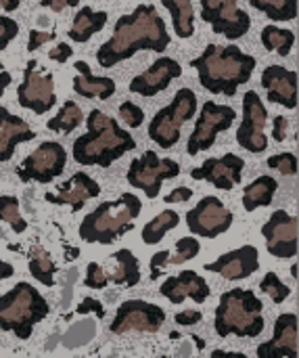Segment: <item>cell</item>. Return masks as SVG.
I'll return each instance as SVG.
<instances>
[{
  "label": "cell",
  "instance_id": "7402d4cb",
  "mask_svg": "<svg viewBox=\"0 0 299 358\" xmlns=\"http://www.w3.org/2000/svg\"><path fill=\"white\" fill-rule=\"evenodd\" d=\"M262 86L268 94V101L287 109L298 107V73L293 69H285L283 65L266 67L262 71Z\"/></svg>",
  "mask_w": 299,
  "mask_h": 358
},
{
  "label": "cell",
  "instance_id": "5b68a950",
  "mask_svg": "<svg viewBox=\"0 0 299 358\" xmlns=\"http://www.w3.org/2000/svg\"><path fill=\"white\" fill-rule=\"evenodd\" d=\"M264 327V304L251 289L235 287L220 296L214 319V329L220 338L233 334L237 338H258Z\"/></svg>",
  "mask_w": 299,
  "mask_h": 358
},
{
  "label": "cell",
  "instance_id": "cb8c5ba5",
  "mask_svg": "<svg viewBox=\"0 0 299 358\" xmlns=\"http://www.w3.org/2000/svg\"><path fill=\"white\" fill-rule=\"evenodd\" d=\"M34 138L36 132L29 128V124L0 105V162H8L15 155L17 145Z\"/></svg>",
  "mask_w": 299,
  "mask_h": 358
},
{
  "label": "cell",
  "instance_id": "d590c367",
  "mask_svg": "<svg viewBox=\"0 0 299 358\" xmlns=\"http://www.w3.org/2000/svg\"><path fill=\"white\" fill-rule=\"evenodd\" d=\"M260 289H262L264 294H268L270 300H272L275 304H283V302L291 296L289 285H285V283L279 279L277 273H268V275L260 281Z\"/></svg>",
  "mask_w": 299,
  "mask_h": 358
},
{
  "label": "cell",
  "instance_id": "8d00e7d4",
  "mask_svg": "<svg viewBox=\"0 0 299 358\" xmlns=\"http://www.w3.org/2000/svg\"><path fill=\"white\" fill-rule=\"evenodd\" d=\"M201 252V243L195 239V237H182L176 241V254L170 256L168 264H182V262H189L193 258H197Z\"/></svg>",
  "mask_w": 299,
  "mask_h": 358
},
{
  "label": "cell",
  "instance_id": "83f0119b",
  "mask_svg": "<svg viewBox=\"0 0 299 358\" xmlns=\"http://www.w3.org/2000/svg\"><path fill=\"white\" fill-rule=\"evenodd\" d=\"M172 17V25L178 38H191L195 31V10L193 0H161Z\"/></svg>",
  "mask_w": 299,
  "mask_h": 358
},
{
  "label": "cell",
  "instance_id": "6da1fadb",
  "mask_svg": "<svg viewBox=\"0 0 299 358\" xmlns=\"http://www.w3.org/2000/svg\"><path fill=\"white\" fill-rule=\"evenodd\" d=\"M168 46L170 34L166 21L159 17L153 4H140L134 8V13L117 19L113 36L96 50V61L101 67L109 69L130 59L138 50L163 52Z\"/></svg>",
  "mask_w": 299,
  "mask_h": 358
},
{
  "label": "cell",
  "instance_id": "44dd1931",
  "mask_svg": "<svg viewBox=\"0 0 299 358\" xmlns=\"http://www.w3.org/2000/svg\"><path fill=\"white\" fill-rule=\"evenodd\" d=\"M298 315L285 313L275 323L272 340L258 346V358H298Z\"/></svg>",
  "mask_w": 299,
  "mask_h": 358
},
{
  "label": "cell",
  "instance_id": "f546056e",
  "mask_svg": "<svg viewBox=\"0 0 299 358\" xmlns=\"http://www.w3.org/2000/svg\"><path fill=\"white\" fill-rule=\"evenodd\" d=\"M27 266H29V273L34 275L36 281H40L42 285L46 287H52L54 285V273H57V264L52 260V256L40 248V245H34L29 250V256H27Z\"/></svg>",
  "mask_w": 299,
  "mask_h": 358
},
{
  "label": "cell",
  "instance_id": "ffe728a7",
  "mask_svg": "<svg viewBox=\"0 0 299 358\" xmlns=\"http://www.w3.org/2000/svg\"><path fill=\"white\" fill-rule=\"evenodd\" d=\"M203 268L207 273H218L226 281L247 279L260 268V252L254 245H243L239 250H233V252L220 256L216 262L205 264Z\"/></svg>",
  "mask_w": 299,
  "mask_h": 358
},
{
  "label": "cell",
  "instance_id": "db71d44e",
  "mask_svg": "<svg viewBox=\"0 0 299 358\" xmlns=\"http://www.w3.org/2000/svg\"><path fill=\"white\" fill-rule=\"evenodd\" d=\"M21 0H0V6L6 10V13H13L15 8H19Z\"/></svg>",
  "mask_w": 299,
  "mask_h": 358
},
{
  "label": "cell",
  "instance_id": "d6a6232c",
  "mask_svg": "<svg viewBox=\"0 0 299 358\" xmlns=\"http://www.w3.org/2000/svg\"><path fill=\"white\" fill-rule=\"evenodd\" d=\"M262 44L266 50H277L281 57H287L296 44V36L291 29H281L277 25H266L262 29Z\"/></svg>",
  "mask_w": 299,
  "mask_h": 358
},
{
  "label": "cell",
  "instance_id": "484cf974",
  "mask_svg": "<svg viewBox=\"0 0 299 358\" xmlns=\"http://www.w3.org/2000/svg\"><path fill=\"white\" fill-rule=\"evenodd\" d=\"M105 25H107V13L105 10H92L90 6H84L73 17V25L69 29V38L73 42H88Z\"/></svg>",
  "mask_w": 299,
  "mask_h": 358
},
{
  "label": "cell",
  "instance_id": "ac0fdd59",
  "mask_svg": "<svg viewBox=\"0 0 299 358\" xmlns=\"http://www.w3.org/2000/svg\"><path fill=\"white\" fill-rule=\"evenodd\" d=\"M182 76V67L172 57H159L147 71L138 73L130 82V92H136L140 96H155L161 90H166L176 78Z\"/></svg>",
  "mask_w": 299,
  "mask_h": 358
},
{
  "label": "cell",
  "instance_id": "277c9868",
  "mask_svg": "<svg viewBox=\"0 0 299 358\" xmlns=\"http://www.w3.org/2000/svg\"><path fill=\"white\" fill-rule=\"evenodd\" d=\"M143 212V201L134 193H122L113 201H105L94 208L80 222V237L86 243L111 245L134 229L136 218Z\"/></svg>",
  "mask_w": 299,
  "mask_h": 358
},
{
  "label": "cell",
  "instance_id": "1f68e13d",
  "mask_svg": "<svg viewBox=\"0 0 299 358\" xmlns=\"http://www.w3.org/2000/svg\"><path fill=\"white\" fill-rule=\"evenodd\" d=\"M82 122H84V113H82V109L78 107V103L65 101L63 107L59 109V113H57L52 120L46 122V128L52 130V132L69 134V132H73Z\"/></svg>",
  "mask_w": 299,
  "mask_h": 358
},
{
  "label": "cell",
  "instance_id": "d4e9b609",
  "mask_svg": "<svg viewBox=\"0 0 299 358\" xmlns=\"http://www.w3.org/2000/svg\"><path fill=\"white\" fill-rule=\"evenodd\" d=\"M78 69V76L73 78V90L84 99H101L107 101L115 94V82L111 78H96L90 71V65L84 61H78L73 65Z\"/></svg>",
  "mask_w": 299,
  "mask_h": 358
},
{
  "label": "cell",
  "instance_id": "7bdbcfd3",
  "mask_svg": "<svg viewBox=\"0 0 299 358\" xmlns=\"http://www.w3.org/2000/svg\"><path fill=\"white\" fill-rule=\"evenodd\" d=\"M168 260H170V252H168V250L157 252V254L151 258V264H149V268H151V281H155V279L161 277L163 266H168Z\"/></svg>",
  "mask_w": 299,
  "mask_h": 358
},
{
  "label": "cell",
  "instance_id": "603a6c76",
  "mask_svg": "<svg viewBox=\"0 0 299 358\" xmlns=\"http://www.w3.org/2000/svg\"><path fill=\"white\" fill-rule=\"evenodd\" d=\"M159 294L168 298L172 304H182L184 298H191L197 304L207 302L212 289L203 277H199L195 271H184L178 273L176 277H168L166 283L159 287Z\"/></svg>",
  "mask_w": 299,
  "mask_h": 358
},
{
  "label": "cell",
  "instance_id": "9c48e42d",
  "mask_svg": "<svg viewBox=\"0 0 299 358\" xmlns=\"http://www.w3.org/2000/svg\"><path fill=\"white\" fill-rule=\"evenodd\" d=\"M235 117L237 113L231 105H218L214 101H205L195 122L193 134L189 136L187 153L193 157L201 151H207L216 143V136L235 124Z\"/></svg>",
  "mask_w": 299,
  "mask_h": 358
},
{
  "label": "cell",
  "instance_id": "d6986e66",
  "mask_svg": "<svg viewBox=\"0 0 299 358\" xmlns=\"http://www.w3.org/2000/svg\"><path fill=\"white\" fill-rule=\"evenodd\" d=\"M101 195V185L86 172H75L67 182L59 185L54 193H46L44 199L54 206H69L71 212H80L90 199Z\"/></svg>",
  "mask_w": 299,
  "mask_h": 358
},
{
  "label": "cell",
  "instance_id": "e0dca14e",
  "mask_svg": "<svg viewBox=\"0 0 299 358\" xmlns=\"http://www.w3.org/2000/svg\"><path fill=\"white\" fill-rule=\"evenodd\" d=\"M243 168H245V162L239 155L226 153L222 157H210V159H205L203 166L191 170V176L195 180H207L216 189L231 191V189H235L241 182Z\"/></svg>",
  "mask_w": 299,
  "mask_h": 358
},
{
  "label": "cell",
  "instance_id": "f907efd6",
  "mask_svg": "<svg viewBox=\"0 0 299 358\" xmlns=\"http://www.w3.org/2000/svg\"><path fill=\"white\" fill-rule=\"evenodd\" d=\"M13 82V76L4 69V65L0 63V96L4 94V90L8 88V84Z\"/></svg>",
  "mask_w": 299,
  "mask_h": 358
},
{
  "label": "cell",
  "instance_id": "8992f818",
  "mask_svg": "<svg viewBox=\"0 0 299 358\" xmlns=\"http://www.w3.org/2000/svg\"><path fill=\"white\" fill-rule=\"evenodd\" d=\"M50 313L48 302L31 283H17L0 298V329L10 331L19 340H27L34 327Z\"/></svg>",
  "mask_w": 299,
  "mask_h": 358
},
{
  "label": "cell",
  "instance_id": "f35d334b",
  "mask_svg": "<svg viewBox=\"0 0 299 358\" xmlns=\"http://www.w3.org/2000/svg\"><path fill=\"white\" fill-rule=\"evenodd\" d=\"M119 117H122V122H124L126 126H130V128H140L143 122H145V111H143L138 105L126 101V103L119 105Z\"/></svg>",
  "mask_w": 299,
  "mask_h": 358
},
{
  "label": "cell",
  "instance_id": "4316f807",
  "mask_svg": "<svg viewBox=\"0 0 299 358\" xmlns=\"http://www.w3.org/2000/svg\"><path fill=\"white\" fill-rule=\"evenodd\" d=\"M277 189H279L277 178H272V176H268V174L256 178V180H254L251 185H247L245 191H243V208H245L247 212H254V210H258V208L270 206L272 199H275Z\"/></svg>",
  "mask_w": 299,
  "mask_h": 358
},
{
  "label": "cell",
  "instance_id": "2e32d148",
  "mask_svg": "<svg viewBox=\"0 0 299 358\" xmlns=\"http://www.w3.org/2000/svg\"><path fill=\"white\" fill-rule=\"evenodd\" d=\"M262 235L266 239L268 254L275 258L289 260L298 256V218L285 210H277L268 218V222L262 227Z\"/></svg>",
  "mask_w": 299,
  "mask_h": 358
},
{
  "label": "cell",
  "instance_id": "ab89813d",
  "mask_svg": "<svg viewBox=\"0 0 299 358\" xmlns=\"http://www.w3.org/2000/svg\"><path fill=\"white\" fill-rule=\"evenodd\" d=\"M84 285L88 289H105L109 285V277L107 273L96 264V262H90L86 266V277H84Z\"/></svg>",
  "mask_w": 299,
  "mask_h": 358
},
{
  "label": "cell",
  "instance_id": "4dcf8cb0",
  "mask_svg": "<svg viewBox=\"0 0 299 358\" xmlns=\"http://www.w3.org/2000/svg\"><path fill=\"white\" fill-rule=\"evenodd\" d=\"M180 224V216L174 210H163L159 216L149 220L143 227V241L147 245H157L170 231H174Z\"/></svg>",
  "mask_w": 299,
  "mask_h": 358
},
{
  "label": "cell",
  "instance_id": "5bb4252c",
  "mask_svg": "<svg viewBox=\"0 0 299 358\" xmlns=\"http://www.w3.org/2000/svg\"><path fill=\"white\" fill-rule=\"evenodd\" d=\"M166 323V310L157 304L145 300H128L117 308L115 319L109 325L111 334H128V331H145L157 334Z\"/></svg>",
  "mask_w": 299,
  "mask_h": 358
},
{
  "label": "cell",
  "instance_id": "4fadbf2b",
  "mask_svg": "<svg viewBox=\"0 0 299 358\" xmlns=\"http://www.w3.org/2000/svg\"><path fill=\"white\" fill-rule=\"evenodd\" d=\"M268 124V109L256 90L243 94V120L237 130V143L249 153H262L268 149V136L264 128Z\"/></svg>",
  "mask_w": 299,
  "mask_h": 358
},
{
  "label": "cell",
  "instance_id": "30bf717a",
  "mask_svg": "<svg viewBox=\"0 0 299 358\" xmlns=\"http://www.w3.org/2000/svg\"><path fill=\"white\" fill-rule=\"evenodd\" d=\"M17 101L23 109H29L38 115L50 111L57 103L52 73L42 71L36 59L25 65L23 82L17 88Z\"/></svg>",
  "mask_w": 299,
  "mask_h": 358
},
{
  "label": "cell",
  "instance_id": "74e56055",
  "mask_svg": "<svg viewBox=\"0 0 299 358\" xmlns=\"http://www.w3.org/2000/svg\"><path fill=\"white\" fill-rule=\"evenodd\" d=\"M268 168L279 170L285 176H293L298 174V157L293 153H279L268 157Z\"/></svg>",
  "mask_w": 299,
  "mask_h": 358
},
{
  "label": "cell",
  "instance_id": "836d02e7",
  "mask_svg": "<svg viewBox=\"0 0 299 358\" xmlns=\"http://www.w3.org/2000/svg\"><path fill=\"white\" fill-rule=\"evenodd\" d=\"M249 4L272 21H293L298 17V0H249Z\"/></svg>",
  "mask_w": 299,
  "mask_h": 358
},
{
  "label": "cell",
  "instance_id": "f5cc1de1",
  "mask_svg": "<svg viewBox=\"0 0 299 358\" xmlns=\"http://www.w3.org/2000/svg\"><path fill=\"white\" fill-rule=\"evenodd\" d=\"M13 273H15V268H13V266H10L8 262L0 260V281H4V279L13 277Z\"/></svg>",
  "mask_w": 299,
  "mask_h": 358
},
{
  "label": "cell",
  "instance_id": "7a4b0ae2",
  "mask_svg": "<svg viewBox=\"0 0 299 358\" xmlns=\"http://www.w3.org/2000/svg\"><path fill=\"white\" fill-rule=\"evenodd\" d=\"M197 69L201 86L212 94L235 96L239 86L247 84L256 69V57L239 46L207 44V48L191 63Z\"/></svg>",
  "mask_w": 299,
  "mask_h": 358
},
{
  "label": "cell",
  "instance_id": "bcb514c9",
  "mask_svg": "<svg viewBox=\"0 0 299 358\" xmlns=\"http://www.w3.org/2000/svg\"><path fill=\"white\" fill-rule=\"evenodd\" d=\"M201 319H203V313H201V310H184V313H178V315L174 317V321H176L180 327H193V325H197Z\"/></svg>",
  "mask_w": 299,
  "mask_h": 358
},
{
  "label": "cell",
  "instance_id": "60d3db41",
  "mask_svg": "<svg viewBox=\"0 0 299 358\" xmlns=\"http://www.w3.org/2000/svg\"><path fill=\"white\" fill-rule=\"evenodd\" d=\"M19 34V23L10 17H0V50H4Z\"/></svg>",
  "mask_w": 299,
  "mask_h": 358
},
{
  "label": "cell",
  "instance_id": "7dc6e473",
  "mask_svg": "<svg viewBox=\"0 0 299 358\" xmlns=\"http://www.w3.org/2000/svg\"><path fill=\"white\" fill-rule=\"evenodd\" d=\"M73 55V48L67 44V42H61V44H57L50 52H48V57L52 59V61H57V63H65L69 57Z\"/></svg>",
  "mask_w": 299,
  "mask_h": 358
},
{
  "label": "cell",
  "instance_id": "681fc988",
  "mask_svg": "<svg viewBox=\"0 0 299 358\" xmlns=\"http://www.w3.org/2000/svg\"><path fill=\"white\" fill-rule=\"evenodd\" d=\"M40 4L50 8V10H54V13H59V10H63L67 6H78L80 0H40Z\"/></svg>",
  "mask_w": 299,
  "mask_h": 358
},
{
  "label": "cell",
  "instance_id": "f6af8a7d",
  "mask_svg": "<svg viewBox=\"0 0 299 358\" xmlns=\"http://www.w3.org/2000/svg\"><path fill=\"white\" fill-rule=\"evenodd\" d=\"M287 130H289V120L283 115H275L272 117V138L277 143H283L287 138Z\"/></svg>",
  "mask_w": 299,
  "mask_h": 358
},
{
  "label": "cell",
  "instance_id": "f1b7e54d",
  "mask_svg": "<svg viewBox=\"0 0 299 358\" xmlns=\"http://www.w3.org/2000/svg\"><path fill=\"white\" fill-rule=\"evenodd\" d=\"M111 260L117 262L115 273L109 277V281L124 285V287H134L140 281V264L136 260V256L130 250H119L117 254L111 256Z\"/></svg>",
  "mask_w": 299,
  "mask_h": 358
},
{
  "label": "cell",
  "instance_id": "b9f144b4",
  "mask_svg": "<svg viewBox=\"0 0 299 358\" xmlns=\"http://www.w3.org/2000/svg\"><path fill=\"white\" fill-rule=\"evenodd\" d=\"M57 38V34L54 31H40V29H31L29 31V40H27V50H38L42 44H46V42H50V40H54Z\"/></svg>",
  "mask_w": 299,
  "mask_h": 358
},
{
  "label": "cell",
  "instance_id": "52a82bcc",
  "mask_svg": "<svg viewBox=\"0 0 299 358\" xmlns=\"http://www.w3.org/2000/svg\"><path fill=\"white\" fill-rule=\"evenodd\" d=\"M197 94L191 88H180L170 105L159 109L149 124V138L161 147L172 149L180 141V128L197 113Z\"/></svg>",
  "mask_w": 299,
  "mask_h": 358
},
{
  "label": "cell",
  "instance_id": "e575fe53",
  "mask_svg": "<svg viewBox=\"0 0 299 358\" xmlns=\"http://www.w3.org/2000/svg\"><path fill=\"white\" fill-rule=\"evenodd\" d=\"M0 220L8 222L15 233H25L27 229V222L19 212V201L10 195H0Z\"/></svg>",
  "mask_w": 299,
  "mask_h": 358
},
{
  "label": "cell",
  "instance_id": "c3c4849f",
  "mask_svg": "<svg viewBox=\"0 0 299 358\" xmlns=\"http://www.w3.org/2000/svg\"><path fill=\"white\" fill-rule=\"evenodd\" d=\"M193 197V189L189 187H176L172 193L166 195V203H182V201H189Z\"/></svg>",
  "mask_w": 299,
  "mask_h": 358
},
{
  "label": "cell",
  "instance_id": "816d5d0a",
  "mask_svg": "<svg viewBox=\"0 0 299 358\" xmlns=\"http://www.w3.org/2000/svg\"><path fill=\"white\" fill-rule=\"evenodd\" d=\"M210 358H247L243 352H226V350H214Z\"/></svg>",
  "mask_w": 299,
  "mask_h": 358
},
{
  "label": "cell",
  "instance_id": "7c38bea8",
  "mask_svg": "<svg viewBox=\"0 0 299 358\" xmlns=\"http://www.w3.org/2000/svg\"><path fill=\"white\" fill-rule=\"evenodd\" d=\"M201 19L212 25L216 34L226 36L228 40L243 38L251 27V17L239 6L237 0H199Z\"/></svg>",
  "mask_w": 299,
  "mask_h": 358
},
{
  "label": "cell",
  "instance_id": "3957f363",
  "mask_svg": "<svg viewBox=\"0 0 299 358\" xmlns=\"http://www.w3.org/2000/svg\"><path fill=\"white\" fill-rule=\"evenodd\" d=\"M86 134L73 143V159L80 166L109 168L115 159L136 149V141L130 132L119 128L117 120L109 117L101 109H92L86 117Z\"/></svg>",
  "mask_w": 299,
  "mask_h": 358
},
{
  "label": "cell",
  "instance_id": "ba28073f",
  "mask_svg": "<svg viewBox=\"0 0 299 358\" xmlns=\"http://www.w3.org/2000/svg\"><path fill=\"white\" fill-rule=\"evenodd\" d=\"M178 174H180L178 162L168 157L161 159L155 151H145L140 157L132 159L126 178L134 189H140L149 199H155L161 191V182L176 178Z\"/></svg>",
  "mask_w": 299,
  "mask_h": 358
},
{
  "label": "cell",
  "instance_id": "ee69618b",
  "mask_svg": "<svg viewBox=\"0 0 299 358\" xmlns=\"http://www.w3.org/2000/svg\"><path fill=\"white\" fill-rule=\"evenodd\" d=\"M75 313H80V315L94 313L99 319H103V317H105V306H103L99 300H94V298H86V300H82V302L78 304V310H75Z\"/></svg>",
  "mask_w": 299,
  "mask_h": 358
},
{
  "label": "cell",
  "instance_id": "8fae6325",
  "mask_svg": "<svg viewBox=\"0 0 299 358\" xmlns=\"http://www.w3.org/2000/svg\"><path fill=\"white\" fill-rule=\"evenodd\" d=\"M65 164H67L65 147L61 143L48 141V143H42L34 153H29L21 162V166L17 168V176L21 182L36 180V182L46 185L63 174Z\"/></svg>",
  "mask_w": 299,
  "mask_h": 358
},
{
  "label": "cell",
  "instance_id": "9a60e30c",
  "mask_svg": "<svg viewBox=\"0 0 299 358\" xmlns=\"http://www.w3.org/2000/svg\"><path fill=\"white\" fill-rule=\"evenodd\" d=\"M235 222L233 212L218 199V197H203L193 210L187 212V227L193 235L216 239L218 235L226 233Z\"/></svg>",
  "mask_w": 299,
  "mask_h": 358
}]
</instances>
